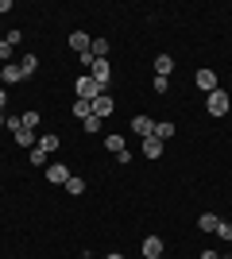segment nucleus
Listing matches in <instances>:
<instances>
[{"mask_svg":"<svg viewBox=\"0 0 232 259\" xmlns=\"http://www.w3.org/2000/svg\"><path fill=\"white\" fill-rule=\"evenodd\" d=\"M194 85H198L201 93H213V89H221V85H217V74H213L209 66H205V70H198V74H194Z\"/></svg>","mask_w":232,"mask_h":259,"instance_id":"obj_5","label":"nucleus"},{"mask_svg":"<svg viewBox=\"0 0 232 259\" xmlns=\"http://www.w3.org/2000/svg\"><path fill=\"white\" fill-rule=\"evenodd\" d=\"M74 116H77V120L93 116V105H89V101H74Z\"/></svg>","mask_w":232,"mask_h":259,"instance_id":"obj_22","label":"nucleus"},{"mask_svg":"<svg viewBox=\"0 0 232 259\" xmlns=\"http://www.w3.org/2000/svg\"><path fill=\"white\" fill-rule=\"evenodd\" d=\"M132 132L140 140H147V136H155V120L151 116H132Z\"/></svg>","mask_w":232,"mask_h":259,"instance_id":"obj_6","label":"nucleus"},{"mask_svg":"<svg viewBox=\"0 0 232 259\" xmlns=\"http://www.w3.org/2000/svg\"><path fill=\"white\" fill-rule=\"evenodd\" d=\"M170 70H174V58H170V54H159V58H155V77H166Z\"/></svg>","mask_w":232,"mask_h":259,"instance_id":"obj_13","label":"nucleus"},{"mask_svg":"<svg viewBox=\"0 0 232 259\" xmlns=\"http://www.w3.org/2000/svg\"><path fill=\"white\" fill-rule=\"evenodd\" d=\"M112 108H116V101H112L109 93H101V97L93 101V116H101V120H105V116H112Z\"/></svg>","mask_w":232,"mask_h":259,"instance_id":"obj_8","label":"nucleus"},{"mask_svg":"<svg viewBox=\"0 0 232 259\" xmlns=\"http://www.w3.org/2000/svg\"><path fill=\"white\" fill-rule=\"evenodd\" d=\"M4 105H8V89L0 85V112H4Z\"/></svg>","mask_w":232,"mask_h":259,"instance_id":"obj_28","label":"nucleus"},{"mask_svg":"<svg viewBox=\"0 0 232 259\" xmlns=\"http://www.w3.org/2000/svg\"><path fill=\"white\" fill-rule=\"evenodd\" d=\"M0 128H4V112H0Z\"/></svg>","mask_w":232,"mask_h":259,"instance_id":"obj_32","label":"nucleus"},{"mask_svg":"<svg viewBox=\"0 0 232 259\" xmlns=\"http://www.w3.org/2000/svg\"><path fill=\"white\" fill-rule=\"evenodd\" d=\"M159 155H163V140L147 136V140H144V159H159Z\"/></svg>","mask_w":232,"mask_h":259,"instance_id":"obj_12","label":"nucleus"},{"mask_svg":"<svg viewBox=\"0 0 232 259\" xmlns=\"http://www.w3.org/2000/svg\"><path fill=\"white\" fill-rule=\"evenodd\" d=\"M12 54H16V43L0 39V62H12Z\"/></svg>","mask_w":232,"mask_h":259,"instance_id":"obj_23","label":"nucleus"},{"mask_svg":"<svg viewBox=\"0 0 232 259\" xmlns=\"http://www.w3.org/2000/svg\"><path fill=\"white\" fill-rule=\"evenodd\" d=\"M205 108H209V116H228L232 97L224 93V89H213V93H205Z\"/></svg>","mask_w":232,"mask_h":259,"instance_id":"obj_1","label":"nucleus"},{"mask_svg":"<svg viewBox=\"0 0 232 259\" xmlns=\"http://www.w3.org/2000/svg\"><path fill=\"white\" fill-rule=\"evenodd\" d=\"M0 77H4V85H16V81H27V77H23V70H20V62H4Z\"/></svg>","mask_w":232,"mask_h":259,"instance_id":"obj_7","label":"nucleus"},{"mask_svg":"<svg viewBox=\"0 0 232 259\" xmlns=\"http://www.w3.org/2000/svg\"><path fill=\"white\" fill-rule=\"evenodd\" d=\"M170 136H174V124H170V120H159V124H155V140H170Z\"/></svg>","mask_w":232,"mask_h":259,"instance_id":"obj_16","label":"nucleus"},{"mask_svg":"<svg viewBox=\"0 0 232 259\" xmlns=\"http://www.w3.org/2000/svg\"><path fill=\"white\" fill-rule=\"evenodd\" d=\"M20 70H23V77H31L35 70H39V54H23V62H20Z\"/></svg>","mask_w":232,"mask_h":259,"instance_id":"obj_17","label":"nucleus"},{"mask_svg":"<svg viewBox=\"0 0 232 259\" xmlns=\"http://www.w3.org/2000/svg\"><path fill=\"white\" fill-rule=\"evenodd\" d=\"M217 225H221V217H217V213H201L198 217V228H201V232H217Z\"/></svg>","mask_w":232,"mask_h":259,"instance_id":"obj_14","label":"nucleus"},{"mask_svg":"<svg viewBox=\"0 0 232 259\" xmlns=\"http://www.w3.org/2000/svg\"><path fill=\"white\" fill-rule=\"evenodd\" d=\"M221 259H232V255H221Z\"/></svg>","mask_w":232,"mask_h":259,"instance_id":"obj_33","label":"nucleus"},{"mask_svg":"<svg viewBox=\"0 0 232 259\" xmlns=\"http://www.w3.org/2000/svg\"><path fill=\"white\" fill-rule=\"evenodd\" d=\"M144 255L147 259H159V255H163V236H144Z\"/></svg>","mask_w":232,"mask_h":259,"instance_id":"obj_10","label":"nucleus"},{"mask_svg":"<svg viewBox=\"0 0 232 259\" xmlns=\"http://www.w3.org/2000/svg\"><path fill=\"white\" fill-rule=\"evenodd\" d=\"M144 259H147V255H144Z\"/></svg>","mask_w":232,"mask_h":259,"instance_id":"obj_34","label":"nucleus"},{"mask_svg":"<svg viewBox=\"0 0 232 259\" xmlns=\"http://www.w3.org/2000/svg\"><path fill=\"white\" fill-rule=\"evenodd\" d=\"M43 174H47V182H51V186H66L70 182V166H62V162H47Z\"/></svg>","mask_w":232,"mask_h":259,"instance_id":"obj_3","label":"nucleus"},{"mask_svg":"<svg viewBox=\"0 0 232 259\" xmlns=\"http://www.w3.org/2000/svg\"><path fill=\"white\" fill-rule=\"evenodd\" d=\"M105 147H109L112 155L120 162H132V151H128V143H124V136H105Z\"/></svg>","mask_w":232,"mask_h":259,"instance_id":"obj_4","label":"nucleus"},{"mask_svg":"<svg viewBox=\"0 0 232 259\" xmlns=\"http://www.w3.org/2000/svg\"><path fill=\"white\" fill-rule=\"evenodd\" d=\"M58 143H62L58 136H39V147H43L47 155H55V151H58Z\"/></svg>","mask_w":232,"mask_h":259,"instance_id":"obj_19","label":"nucleus"},{"mask_svg":"<svg viewBox=\"0 0 232 259\" xmlns=\"http://www.w3.org/2000/svg\"><path fill=\"white\" fill-rule=\"evenodd\" d=\"M74 89H77V101H89V105H93V101L101 97V85H97V81H93L89 74H81V77H77V81H74Z\"/></svg>","mask_w":232,"mask_h":259,"instance_id":"obj_2","label":"nucleus"},{"mask_svg":"<svg viewBox=\"0 0 232 259\" xmlns=\"http://www.w3.org/2000/svg\"><path fill=\"white\" fill-rule=\"evenodd\" d=\"M16 143H20L23 151H31V147H39V136H35V132H27V128H20V132H16Z\"/></svg>","mask_w":232,"mask_h":259,"instance_id":"obj_11","label":"nucleus"},{"mask_svg":"<svg viewBox=\"0 0 232 259\" xmlns=\"http://www.w3.org/2000/svg\"><path fill=\"white\" fill-rule=\"evenodd\" d=\"M66 194H85V178H77V174H70V182H66Z\"/></svg>","mask_w":232,"mask_h":259,"instance_id":"obj_18","label":"nucleus"},{"mask_svg":"<svg viewBox=\"0 0 232 259\" xmlns=\"http://www.w3.org/2000/svg\"><path fill=\"white\" fill-rule=\"evenodd\" d=\"M89 51H93V58H109V39H93Z\"/></svg>","mask_w":232,"mask_h":259,"instance_id":"obj_21","label":"nucleus"},{"mask_svg":"<svg viewBox=\"0 0 232 259\" xmlns=\"http://www.w3.org/2000/svg\"><path fill=\"white\" fill-rule=\"evenodd\" d=\"M198 259H221V255H217V251H213V248H205V251H201Z\"/></svg>","mask_w":232,"mask_h":259,"instance_id":"obj_27","label":"nucleus"},{"mask_svg":"<svg viewBox=\"0 0 232 259\" xmlns=\"http://www.w3.org/2000/svg\"><path fill=\"white\" fill-rule=\"evenodd\" d=\"M81 124H85V132H89V136H97L105 120H101V116H85V120H81Z\"/></svg>","mask_w":232,"mask_h":259,"instance_id":"obj_24","label":"nucleus"},{"mask_svg":"<svg viewBox=\"0 0 232 259\" xmlns=\"http://www.w3.org/2000/svg\"><path fill=\"white\" fill-rule=\"evenodd\" d=\"M166 89H170V77H155V93H159V97H163Z\"/></svg>","mask_w":232,"mask_h":259,"instance_id":"obj_26","label":"nucleus"},{"mask_svg":"<svg viewBox=\"0 0 232 259\" xmlns=\"http://www.w3.org/2000/svg\"><path fill=\"white\" fill-rule=\"evenodd\" d=\"M105 259H124V255H120V251H112V255H105Z\"/></svg>","mask_w":232,"mask_h":259,"instance_id":"obj_30","label":"nucleus"},{"mask_svg":"<svg viewBox=\"0 0 232 259\" xmlns=\"http://www.w3.org/2000/svg\"><path fill=\"white\" fill-rule=\"evenodd\" d=\"M81 259H97V255H89V251H85V255H81Z\"/></svg>","mask_w":232,"mask_h":259,"instance_id":"obj_31","label":"nucleus"},{"mask_svg":"<svg viewBox=\"0 0 232 259\" xmlns=\"http://www.w3.org/2000/svg\"><path fill=\"white\" fill-rule=\"evenodd\" d=\"M27 159H31L35 166H47V162H51V155H47L43 147H31V151H27Z\"/></svg>","mask_w":232,"mask_h":259,"instance_id":"obj_20","label":"nucleus"},{"mask_svg":"<svg viewBox=\"0 0 232 259\" xmlns=\"http://www.w3.org/2000/svg\"><path fill=\"white\" fill-rule=\"evenodd\" d=\"M39 120H43V116H39V112H35V108H27V112H23V116H20V128L35 132V128H39Z\"/></svg>","mask_w":232,"mask_h":259,"instance_id":"obj_15","label":"nucleus"},{"mask_svg":"<svg viewBox=\"0 0 232 259\" xmlns=\"http://www.w3.org/2000/svg\"><path fill=\"white\" fill-rule=\"evenodd\" d=\"M4 12H12V0H0V16H4Z\"/></svg>","mask_w":232,"mask_h":259,"instance_id":"obj_29","label":"nucleus"},{"mask_svg":"<svg viewBox=\"0 0 232 259\" xmlns=\"http://www.w3.org/2000/svg\"><path fill=\"white\" fill-rule=\"evenodd\" d=\"M217 236H221V240H232V221H221V225H217Z\"/></svg>","mask_w":232,"mask_h":259,"instance_id":"obj_25","label":"nucleus"},{"mask_svg":"<svg viewBox=\"0 0 232 259\" xmlns=\"http://www.w3.org/2000/svg\"><path fill=\"white\" fill-rule=\"evenodd\" d=\"M89 47H93V39H89L85 31H74V35H70V51H74V54H85Z\"/></svg>","mask_w":232,"mask_h":259,"instance_id":"obj_9","label":"nucleus"}]
</instances>
